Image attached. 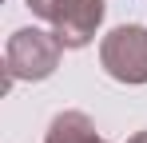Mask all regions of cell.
<instances>
[{"label":"cell","instance_id":"3","mask_svg":"<svg viewBox=\"0 0 147 143\" xmlns=\"http://www.w3.org/2000/svg\"><path fill=\"white\" fill-rule=\"evenodd\" d=\"M99 64L119 84H147V28L143 24H119L103 36Z\"/></svg>","mask_w":147,"mask_h":143},{"label":"cell","instance_id":"2","mask_svg":"<svg viewBox=\"0 0 147 143\" xmlns=\"http://www.w3.org/2000/svg\"><path fill=\"white\" fill-rule=\"evenodd\" d=\"M28 8L52 24L64 48H88L103 20V0H28Z\"/></svg>","mask_w":147,"mask_h":143},{"label":"cell","instance_id":"5","mask_svg":"<svg viewBox=\"0 0 147 143\" xmlns=\"http://www.w3.org/2000/svg\"><path fill=\"white\" fill-rule=\"evenodd\" d=\"M127 143H147V131H135V135H131Z\"/></svg>","mask_w":147,"mask_h":143},{"label":"cell","instance_id":"1","mask_svg":"<svg viewBox=\"0 0 147 143\" xmlns=\"http://www.w3.org/2000/svg\"><path fill=\"white\" fill-rule=\"evenodd\" d=\"M60 56H64V44L56 32L16 28L8 36V48H4V92L16 80H48L60 68Z\"/></svg>","mask_w":147,"mask_h":143},{"label":"cell","instance_id":"4","mask_svg":"<svg viewBox=\"0 0 147 143\" xmlns=\"http://www.w3.org/2000/svg\"><path fill=\"white\" fill-rule=\"evenodd\" d=\"M44 143H107L96 135V123L84 111H60L48 123V139Z\"/></svg>","mask_w":147,"mask_h":143}]
</instances>
